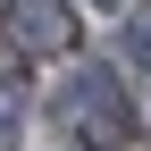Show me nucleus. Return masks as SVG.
Returning <instances> with one entry per match:
<instances>
[{
  "label": "nucleus",
  "instance_id": "f257e3e1",
  "mask_svg": "<svg viewBox=\"0 0 151 151\" xmlns=\"http://www.w3.org/2000/svg\"><path fill=\"white\" fill-rule=\"evenodd\" d=\"M59 118L84 134L92 151H118V143H134V101H126V84H118V67H67V84H59Z\"/></svg>",
  "mask_w": 151,
  "mask_h": 151
},
{
  "label": "nucleus",
  "instance_id": "f03ea898",
  "mask_svg": "<svg viewBox=\"0 0 151 151\" xmlns=\"http://www.w3.org/2000/svg\"><path fill=\"white\" fill-rule=\"evenodd\" d=\"M0 42L17 59H59V50H76V9L67 0H0Z\"/></svg>",
  "mask_w": 151,
  "mask_h": 151
},
{
  "label": "nucleus",
  "instance_id": "7ed1b4c3",
  "mask_svg": "<svg viewBox=\"0 0 151 151\" xmlns=\"http://www.w3.org/2000/svg\"><path fill=\"white\" fill-rule=\"evenodd\" d=\"M126 59H134V67H151V9H134V17H126Z\"/></svg>",
  "mask_w": 151,
  "mask_h": 151
},
{
  "label": "nucleus",
  "instance_id": "20e7f679",
  "mask_svg": "<svg viewBox=\"0 0 151 151\" xmlns=\"http://www.w3.org/2000/svg\"><path fill=\"white\" fill-rule=\"evenodd\" d=\"M17 118H25V92H17V84H9V76H0V143H9V134H17Z\"/></svg>",
  "mask_w": 151,
  "mask_h": 151
},
{
  "label": "nucleus",
  "instance_id": "39448f33",
  "mask_svg": "<svg viewBox=\"0 0 151 151\" xmlns=\"http://www.w3.org/2000/svg\"><path fill=\"white\" fill-rule=\"evenodd\" d=\"M59 151H67V143H59ZM76 151H92V143H76Z\"/></svg>",
  "mask_w": 151,
  "mask_h": 151
}]
</instances>
